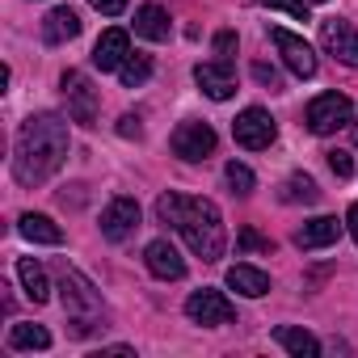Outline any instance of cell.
Wrapping results in <instances>:
<instances>
[{"label": "cell", "mask_w": 358, "mask_h": 358, "mask_svg": "<svg viewBox=\"0 0 358 358\" xmlns=\"http://www.w3.org/2000/svg\"><path fill=\"white\" fill-rule=\"evenodd\" d=\"M127 55H131L127 30H106V34L97 38V47H93V68H97V72H118Z\"/></svg>", "instance_id": "5bb4252c"}, {"label": "cell", "mask_w": 358, "mask_h": 358, "mask_svg": "<svg viewBox=\"0 0 358 358\" xmlns=\"http://www.w3.org/2000/svg\"><path fill=\"white\" fill-rule=\"evenodd\" d=\"M266 9H282V13H291L295 22H308V0H262Z\"/></svg>", "instance_id": "484cf974"}, {"label": "cell", "mask_w": 358, "mask_h": 358, "mask_svg": "<svg viewBox=\"0 0 358 358\" xmlns=\"http://www.w3.org/2000/svg\"><path fill=\"white\" fill-rule=\"evenodd\" d=\"M350 110H354V106H350V97L333 89V93L312 97L303 118H308V131H312V135H333V131H341V127L350 122Z\"/></svg>", "instance_id": "277c9868"}, {"label": "cell", "mask_w": 358, "mask_h": 358, "mask_svg": "<svg viewBox=\"0 0 358 358\" xmlns=\"http://www.w3.org/2000/svg\"><path fill=\"white\" fill-rule=\"evenodd\" d=\"M274 341H278L287 354H295V358H316V354H320V341H316L308 329H295V324L274 329Z\"/></svg>", "instance_id": "44dd1931"}, {"label": "cell", "mask_w": 358, "mask_h": 358, "mask_svg": "<svg viewBox=\"0 0 358 358\" xmlns=\"http://www.w3.org/2000/svg\"><path fill=\"white\" fill-rule=\"evenodd\" d=\"M341 236V224L333 220V215H320V220H308L299 232H295V245L299 249H324V245H333Z\"/></svg>", "instance_id": "2e32d148"}, {"label": "cell", "mask_w": 358, "mask_h": 358, "mask_svg": "<svg viewBox=\"0 0 358 358\" xmlns=\"http://www.w3.org/2000/svg\"><path fill=\"white\" fill-rule=\"evenodd\" d=\"M345 228H350V236L358 241V203H350V211H345Z\"/></svg>", "instance_id": "d6a6232c"}, {"label": "cell", "mask_w": 358, "mask_h": 358, "mask_svg": "<svg viewBox=\"0 0 358 358\" xmlns=\"http://www.w3.org/2000/svg\"><path fill=\"white\" fill-rule=\"evenodd\" d=\"M139 228V203L135 199H114L106 211H101V236L106 241H127L131 232Z\"/></svg>", "instance_id": "8fae6325"}, {"label": "cell", "mask_w": 358, "mask_h": 358, "mask_svg": "<svg viewBox=\"0 0 358 358\" xmlns=\"http://www.w3.org/2000/svg\"><path fill=\"white\" fill-rule=\"evenodd\" d=\"M224 182L232 186V194H253V186H257V177H253V169L249 164H241V160H232L228 169H224Z\"/></svg>", "instance_id": "d4e9b609"}, {"label": "cell", "mask_w": 358, "mask_h": 358, "mask_svg": "<svg viewBox=\"0 0 358 358\" xmlns=\"http://www.w3.org/2000/svg\"><path fill=\"white\" fill-rule=\"evenodd\" d=\"M68 160V122L59 114H30L17 131L13 177L22 186H43Z\"/></svg>", "instance_id": "6da1fadb"}, {"label": "cell", "mask_w": 358, "mask_h": 358, "mask_svg": "<svg viewBox=\"0 0 358 358\" xmlns=\"http://www.w3.org/2000/svg\"><path fill=\"white\" fill-rule=\"evenodd\" d=\"M59 291H64V312L72 316V333H76V337L93 333V329L106 320V312H101V295L93 291V282H89L80 270L64 266V270H59Z\"/></svg>", "instance_id": "3957f363"}, {"label": "cell", "mask_w": 358, "mask_h": 358, "mask_svg": "<svg viewBox=\"0 0 358 358\" xmlns=\"http://www.w3.org/2000/svg\"><path fill=\"white\" fill-rule=\"evenodd\" d=\"M228 287H232V291H241V295H249V299H262V295L270 291V274H266V270H257V266L236 262V266L228 270Z\"/></svg>", "instance_id": "e0dca14e"}, {"label": "cell", "mask_w": 358, "mask_h": 358, "mask_svg": "<svg viewBox=\"0 0 358 358\" xmlns=\"http://www.w3.org/2000/svg\"><path fill=\"white\" fill-rule=\"evenodd\" d=\"M282 203H316L320 199V190H316V182L308 173H291L287 182H282V194H278Z\"/></svg>", "instance_id": "603a6c76"}, {"label": "cell", "mask_w": 358, "mask_h": 358, "mask_svg": "<svg viewBox=\"0 0 358 358\" xmlns=\"http://www.w3.org/2000/svg\"><path fill=\"white\" fill-rule=\"evenodd\" d=\"M236 241H241V249H262V253H270V249H274V245H270V241H266L262 232H253V228H245V232H241Z\"/></svg>", "instance_id": "83f0119b"}, {"label": "cell", "mask_w": 358, "mask_h": 358, "mask_svg": "<svg viewBox=\"0 0 358 358\" xmlns=\"http://www.w3.org/2000/svg\"><path fill=\"white\" fill-rule=\"evenodd\" d=\"M76 34H80V13H76V9L59 5V9H51V13L43 17V38H47L51 47H59V43H68V38H76Z\"/></svg>", "instance_id": "9a60e30c"}, {"label": "cell", "mask_w": 358, "mask_h": 358, "mask_svg": "<svg viewBox=\"0 0 358 358\" xmlns=\"http://www.w3.org/2000/svg\"><path fill=\"white\" fill-rule=\"evenodd\" d=\"M232 135H236V143H241V148H249V152H262V148H270V143H274L278 127H274L270 110H262V106H249V110H241V114H236V122H232Z\"/></svg>", "instance_id": "8992f818"}, {"label": "cell", "mask_w": 358, "mask_h": 358, "mask_svg": "<svg viewBox=\"0 0 358 358\" xmlns=\"http://www.w3.org/2000/svg\"><path fill=\"white\" fill-rule=\"evenodd\" d=\"M194 80H199V89H203L211 101H228V97L236 93V76H232L228 59H215V64H199V68H194Z\"/></svg>", "instance_id": "4fadbf2b"}, {"label": "cell", "mask_w": 358, "mask_h": 358, "mask_svg": "<svg viewBox=\"0 0 358 358\" xmlns=\"http://www.w3.org/2000/svg\"><path fill=\"white\" fill-rule=\"evenodd\" d=\"M253 80L266 85V89H278V72H274L270 64H253Z\"/></svg>", "instance_id": "4dcf8cb0"}, {"label": "cell", "mask_w": 358, "mask_h": 358, "mask_svg": "<svg viewBox=\"0 0 358 358\" xmlns=\"http://www.w3.org/2000/svg\"><path fill=\"white\" fill-rule=\"evenodd\" d=\"M156 215H160V224H173L186 236L194 257H203V262L224 257V220H220V207L211 199H186V194L169 190L156 199Z\"/></svg>", "instance_id": "7a4b0ae2"}, {"label": "cell", "mask_w": 358, "mask_h": 358, "mask_svg": "<svg viewBox=\"0 0 358 358\" xmlns=\"http://www.w3.org/2000/svg\"><path fill=\"white\" fill-rule=\"evenodd\" d=\"M329 169H333L337 177H350V173H354V160H350V152H329Z\"/></svg>", "instance_id": "f546056e"}, {"label": "cell", "mask_w": 358, "mask_h": 358, "mask_svg": "<svg viewBox=\"0 0 358 358\" xmlns=\"http://www.w3.org/2000/svg\"><path fill=\"white\" fill-rule=\"evenodd\" d=\"M308 5H324V0H308Z\"/></svg>", "instance_id": "836d02e7"}, {"label": "cell", "mask_w": 358, "mask_h": 358, "mask_svg": "<svg viewBox=\"0 0 358 358\" xmlns=\"http://www.w3.org/2000/svg\"><path fill=\"white\" fill-rule=\"evenodd\" d=\"M148 76H152V55H139V51H131V55L122 59V68H118V80H122L127 89H139Z\"/></svg>", "instance_id": "cb8c5ba5"}, {"label": "cell", "mask_w": 358, "mask_h": 358, "mask_svg": "<svg viewBox=\"0 0 358 358\" xmlns=\"http://www.w3.org/2000/svg\"><path fill=\"white\" fill-rule=\"evenodd\" d=\"M215 55H220V59H232V55H236V34H232V30H220V34H215Z\"/></svg>", "instance_id": "4316f807"}, {"label": "cell", "mask_w": 358, "mask_h": 358, "mask_svg": "<svg viewBox=\"0 0 358 358\" xmlns=\"http://www.w3.org/2000/svg\"><path fill=\"white\" fill-rule=\"evenodd\" d=\"M186 316L194 320V324H232L236 320V308H232V299L224 295V291H194L190 299H186Z\"/></svg>", "instance_id": "ba28073f"}, {"label": "cell", "mask_w": 358, "mask_h": 358, "mask_svg": "<svg viewBox=\"0 0 358 358\" xmlns=\"http://www.w3.org/2000/svg\"><path fill=\"white\" fill-rule=\"evenodd\" d=\"M89 5H93L97 13H106V17H118V13L127 9V0H89Z\"/></svg>", "instance_id": "1f68e13d"}, {"label": "cell", "mask_w": 358, "mask_h": 358, "mask_svg": "<svg viewBox=\"0 0 358 358\" xmlns=\"http://www.w3.org/2000/svg\"><path fill=\"white\" fill-rule=\"evenodd\" d=\"M143 262H148V270H152L156 278H164V282L186 278V257L177 253L169 241H152V245L143 249Z\"/></svg>", "instance_id": "7c38bea8"}, {"label": "cell", "mask_w": 358, "mask_h": 358, "mask_svg": "<svg viewBox=\"0 0 358 358\" xmlns=\"http://www.w3.org/2000/svg\"><path fill=\"white\" fill-rule=\"evenodd\" d=\"M270 38H274V47H278L282 64H287L299 80H312V76H316V51H312L299 34H291V30H270Z\"/></svg>", "instance_id": "9c48e42d"}, {"label": "cell", "mask_w": 358, "mask_h": 358, "mask_svg": "<svg viewBox=\"0 0 358 358\" xmlns=\"http://www.w3.org/2000/svg\"><path fill=\"white\" fill-rule=\"evenodd\" d=\"M169 30H173V22H169V13H164L160 5H143V9H135V34H139V38H148V43H164Z\"/></svg>", "instance_id": "ac0fdd59"}, {"label": "cell", "mask_w": 358, "mask_h": 358, "mask_svg": "<svg viewBox=\"0 0 358 358\" xmlns=\"http://www.w3.org/2000/svg\"><path fill=\"white\" fill-rule=\"evenodd\" d=\"M173 152L182 156V160H190V164H199V160H207L215 152V131L207 122L190 118V122H182V127L173 131Z\"/></svg>", "instance_id": "52a82bcc"}, {"label": "cell", "mask_w": 358, "mask_h": 358, "mask_svg": "<svg viewBox=\"0 0 358 358\" xmlns=\"http://www.w3.org/2000/svg\"><path fill=\"white\" fill-rule=\"evenodd\" d=\"M59 89H64V97H68V114H72V122L93 127V122H97V89L89 85V76L76 72V68H68V72L59 76Z\"/></svg>", "instance_id": "5b68a950"}, {"label": "cell", "mask_w": 358, "mask_h": 358, "mask_svg": "<svg viewBox=\"0 0 358 358\" xmlns=\"http://www.w3.org/2000/svg\"><path fill=\"white\" fill-rule=\"evenodd\" d=\"M118 135H122V139H139V135H143L139 114H122V118H118Z\"/></svg>", "instance_id": "f1b7e54d"}, {"label": "cell", "mask_w": 358, "mask_h": 358, "mask_svg": "<svg viewBox=\"0 0 358 358\" xmlns=\"http://www.w3.org/2000/svg\"><path fill=\"white\" fill-rule=\"evenodd\" d=\"M9 350H51V333L43 324H13L9 329Z\"/></svg>", "instance_id": "7402d4cb"}, {"label": "cell", "mask_w": 358, "mask_h": 358, "mask_svg": "<svg viewBox=\"0 0 358 358\" xmlns=\"http://www.w3.org/2000/svg\"><path fill=\"white\" fill-rule=\"evenodd\" d=\"M320 43L333 59H341L345 68H358V30L350 22H337V17L320 22Z\"/></svg>", "instance_id": "30bf717a"}, {"label": "cell", "mask_w": 358, "mask_h": 358, "mask_svg": "<svg viewBox=\"0 0 358 358\" xmlns=\"http://www.w3.org/2000/svg\"><path fill=\"white\" fill-rule=\"evenodd\" d=\"M17 278H22L26 299H34V303H47V299H51V278H47V270H43L34 257H22V262H17Z\"/></svg>", "instance_id": "ffe728a7"}, {"label": "cell", "mask_w": 358, "mask_h": 358, "mask_svg": "<svg viewBox=\"0 0 358 358\" xmlns=\"http://www.w3.org/2000/svg\"><path fill=\"white\" fill-rule=\"evenodd\" d=\"M17 232H22L26 241H34V245H59V241H64V228H59L51 215H34V211H26V215L17 220Z\"/></svg>", "instance_id": "d6986e66"}]
</instances>
